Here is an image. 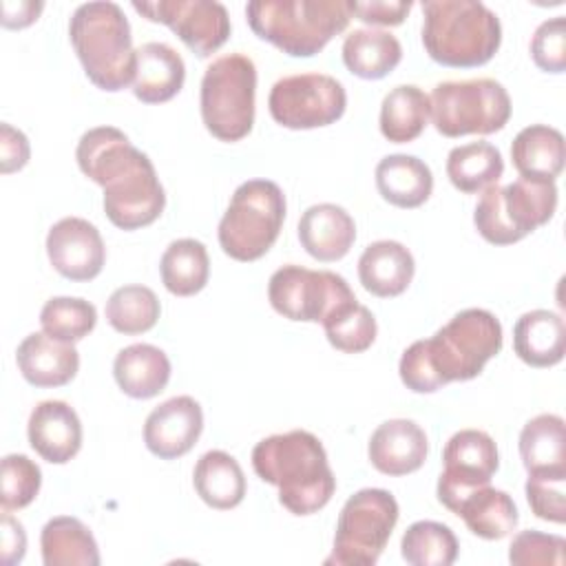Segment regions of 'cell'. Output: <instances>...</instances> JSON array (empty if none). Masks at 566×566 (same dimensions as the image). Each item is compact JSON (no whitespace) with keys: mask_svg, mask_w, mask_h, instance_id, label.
<instances>
[{"mask_svg":"<svg viewBox=\"0 0 566 566\" xmlns=\"http://www.w3.org/2000/svg\"><path fill=\"white\" fill-rule=\"evenodd\" d=\"M113 376L126 396L146 400L166 389L170 380V360L164 349L150 343H133L117 352Z\"/></svg>","mask_w":566,"mask_h":566,"instance_id":"cell-25","label":"cell"},{"mask_svg":"<svg viewBox=\"0 0 566 566\" xmlns=\"http://www.w3.org/2000/svg\"><path fill=\"white\" fill-rule=\"evenodd\" d=\"M502 24L480 0H422L427 55L451 69L486 64L500 49Z\"/></svg>","mask_w":566,"mask_h":566,"instance_id":"cell-2","label":"cell"},{"mask_svg":"<svg viewBox=\"0 0 566 566\" xmlns=\"http://www.w3.org/2000/svg\"><path fill=\"white\" fill-rule=\"evenodd\" d=\"M69 40L86 77L102 91L117 93L133 84L137 49L130 24L117 2L80 4L69 20Z\"/></svg>","mask_w":566,"mask_h":566,"instance_id":"cell-3","label":"cell"},{"mask_svg":"<svg viewBox=\"0 0 566 566\" xmlns=\"http://www.w3.org/2000/svg\"><path fill=\"white\" fill-rule=\"evenodd\" d=\"M458 537L433 520H420L407 526L400 539L402 559L411 566H451L458 559Z\"/></svg>","mask_w":566,"mask_h":566,"instance_id":"cell-37","label":"cell"},{"mask_svg":"<svg viewBox=\"0 0 566 566\" xmlns=\"http://www.w3.org/2000/svg\"><path fill=\"white\" fill-rule=\"evenodd\" d=\"M252 469L263 482L279 489V502L292 515L321 511L336 491L325 447L305 429L274 433L256 442Z\"/></svg>","mask_w":566,"mask_h":566,"instance_id":"cell-1","label":"cell"},{"mask_svg":"<svg viewBox=\"0 0 566 566\" xmlns=\"http://www.w3.org/2000/svg\"><path fill=\"white\" fill-rule=\"evenodd\" d=\"M137 150L119 128L95 126L80 137L75 159L91 181L104 186Z\"/></svg>","mask_w":566,"mask_h":566,"instance_id":"cell-33","label":"cell"},{"mask_svg":"<svg viewBox=\"0 0 566 566\" xmlns=\"http://www.w3.org/2000/svg\"><path fill=\"white\" fill-rule=\"evenodd\" d=\"M22 378L33 387H62L80 369V354L73 343L57 340L44 332H33L15 349Z\"/></svg>","mask_w":566,"mask_h":566,"instance_id":"cell-20","label":"cell"},{"mask_svg":"<svg viewBox=\"0 0 566 566\" xmlns=\"http://www.w3.org/2000/svg\"><path fill=\"white\" fill-rule=\"evenodd\" d=\"M95 323V305L80 296H53L44 303L40 312L42 332L64 343L82 340L93 332Z\"/></svg>","mask_w":566,"mask_h":566,"instance_id":"cell-40","label":"cell"},{"mask_svg":"<svg viewBox=\"0 0 566 566\" xmlns=\"http://www.w3.org/2000/svg\"><path fill=\"white\" fill-rule=\"evenodd\" d=\"M356 239L352 214L336 203H314L298 219V241L316 261L343 259Z\"/></svg>","mask_w":566,"mask_h":566,"instance_id":"cell-21","label":"cell"},{"mask_svg":"<svg viewBox=\"0 0 566 566\" xmlns=\"http://www.w3.org/2000/svg\"><path fill=\"white\" fill-rule=\"evenodd\" d=\"M159 274L164 287L175 296H192L201 292L210 276L206 245L197 239L172 241L161 254Z\"/></svg>","mask_w":566,"mask_h":566,"instance_id":"cell-36","label":"cell"},{"mask_svg":"<svg viewBox=\"0 0 566 566\" xmlns=\"http://www.w3.org/2000/svg\"><path fill=\"white\" fill-rule=\"evenodd\" d=\"M520 455L528 475L566 478V436L564 418L539 413L520 431Z\"/></svg>","mask_w":566,"mask_h":566,"instance_id":"cell-28","label":"cell"},{"mask_svg":"<svg viewBox=\"0 0 566 566\" xmlns=\"http://www.w3.org/2000/svg\"><path fill=\"white\" fill-rule=\"evenodd\" d=\"M431 115L429 95L416 84L394 86L380 104V133L394 144H407L420 137Z\"/></svg>","mask_w":566,"mask_h":566,"instance_id":"cell-34","label":"cell"},{"mask_svg":"<svg viewBox=\"0 0 566 566\" xmlns=\"http://www.w3.org/2000/svg\"><path fill=\"white\" fill-rule=\"evenodd\" d=\"M0 559L4 566L20 564L24 553H27V533L24 526L9 513L2 511V522H0Z\"/></svg>","mask_w":566,"mask_h":566,"instance_id":"cell-47","label":"cell"},{"mask_svg":"<svg viewBox=\"0 0 566 566\" xmlns=\"http://www.w3.org/2000/svg\"><path fill=\"white\" fill-rule=\"evenodd\" d=\"M566 478L555 475H528L526 502L535 517L564 524L566 522Z\"/></svg>","mask_w":566,"mask_h":566,"instance_id":"cell-44","label":"cell"},{"mask_svg":"<svg viewBox=\"0 0 566 566\" xmlns=\"http://www.w3.org/2000/svg\"><path fill=\"white\" fill-rule=\"evenodd\" d=\"M400 509L385 489H360L340 509L334 548L325 566H374L382 555Z\"/></svg>","mask_w":566,"mask_h":566,"instance_id":"cell-10","label":"cell"},{"mask_svg":"<svg viewBox=\"0 0 566 566\" xmlns=\"http://www.w3.org/2000/svg\"><path fill=\"white\" fill-rule=\"evenodd\" d=\"M104 212L119 230H137L159 219L166 192L153 161L137 150L104 186Z\"/></svg>","mask_w":566,"mask_h":566,"instance_id":"cell-13","label":"cell"},{"mask_svg":"<svg viewBox=\"0 0 566 566\" xmlns=\"http://www.w3.org/2000/svg\"><path fill=\"white\" fill-rule=\"evenodd\" d=\"M349 9H352V15H356L367 24L394 27L407 18V13L411 11V2L409 0H367V2L349 0Z\"/></svg>","mask_w":566,"mask_h":566,"instance_id":"cell-45","label":"cell"},{"mask_svg":"<svg viewBox=\"0 0 566 566\" xmlns=\"http://www.w3.org/2000/svg\"><path fill=\"white\" fill-rule=\"evenodd\" d=\"M31 449L51 464H66L82 447V422L64 400H42L27 424Z\"/></svg>","mask_w":566,"mask_h":566,"instance_id":"cell-18","label":"cell"},{"mask_svg":"<svg viewBox=\"0 0 566 566\" xmlns=\"http://www.w3.org/2000/svg\"><path fill=\"white\" fill-rule=\"evenodd\" d=\"M325 336L332 347L345 354H360L371 347L378 334V325L369 307L358 303L356 298L334 310L323 321Z\"/></svg>","mask_w":566,"mask_h":566,"instance_id":"cell-39","label":"cell"},{"mask_svg":"<svg viewBox=\"0 0 566 566\" xmlns=\"http://www.w3.org/2000/svg\"><path fill=\"white\" fill-rule=\"evenodd\" d=\"M268 298L274 312L290 321L323 323L334 310L356 296L340 274L290 263L270 276Z\"/></svg>","mask_w":566,"mask_h":566,"instance_id":"cell-12","label":"cell"},{"mask_svg":"<svg viewBox=\"0 0 566 566\" xmlns=\"http://www.w3.org/2000/svg\"><path fill=\"white\" fill-rule=\"evenodd\" d=\"M566 539L562 535L542 533L535 528L520 531L509 546L513 566H562Z\"/></svg>","mask_w":566,"mask_h":566,"instance_id":"cell-42","label":"cell"},{"mask_svg":"<svg viewBox=\"0 0 566 566\" xmlns=\"http://www.w3.org/2000/svg\"><path fill=\"white\" fill-rule=\"evenodd\" d=\"M186 82L184 57L166 42H144L137 49L133 95L144 104L172 99Z\"/></svg>","mask_w":566,"mask_h":566,"instance_id":"cell-22","label":"cell"},{"mask_svg":"<svg viewBox=\"0 0 566 566\" xmlns=\"http://www.w3.org/2000/svg\"><path fill=\"white\" fill-rule=\"evenodd\" d=\"M250 29L292 57L316 55L352 20L349 0H252Z\"/></svg>","mask_w":566,"mask_h":566,"instance_id":"cell-4","label":"cell"},{"mask_svg":"<svg viewBox=\"0 0 566 566\" xmlns=\"http://www.w3.org/2000/svg\"><path fill=\"white\" fill-rule=\"evenodd\" d=\"M285 221V195L270 179H248L230 197L219 221V245L234 261L261 259L279 239Z\"/></svg>","mask_w":566,"mask_h":566,"instance_id":"cell-6","label":"cell"},{"mask_svg":"<svg viewBox=\"0 0 566 566\" xmlns=\"http://www.w3.org/2000/svg\"><path fill=\"white\" fill-rule=\"evenodd\" d=\"M201 431V405L192 396H175L148 413L144 422V442L153 455L175 460L197 444Z\"/></svg>","mask_w":566,"mask_h":566,"instance_id":"cell-17","label":"cell"},{"mask_svg":"<svg viewBox=\"0 0 566 566\" xmlns=\"http://www.w3.org/2000/svg\"><path fill=\"white\" fill-rule=\"evenodd\" d=\"M42 471L24 453H9L0 467V504L2 511H20L40 493Z\"/></svg>","mask_w":566,"mask_h":566,"instance_id":"cell-41","label":"cell"},{"mask_svg":"<svg viewBox=\"0 0 566 566\" xmlns=\"http://www.w3.org/2000/svg\"><path fill=\"white\" fill-rule=\"evenodd\" d=\"M133 9L150 22L170 27L199 57H208L230 38L228 9L217 0H135Z\"/></svg>","mask_w":566,"mask_h":566,"instance_id":"cell-15","label":"cell"},{"mask_svg":"<svg viewBox=\"0 0 566 566\" xmlns=\"http://www.w3.org/2000/svg\"><path fill=\"white\" fill-rule=\"evenodd\" d=\"M500 467L493 438L480 429L455 431L442 451V473L438 478V500L451 513L475 489L486 486Z\"/></svg>","mask_w":566,"mask_h":566,"instance_id":"cell-14","label":"cell"},{"mask_svg":"<svg viewBox=\"0 0 566 566\" xmlns=\"http://www.w3.org/2000/svg\"><path fill=\"white\" fill-rule=\"evenodd\" d=\"M42 2L18 0V2H2V24L7 29H22L38 20L42 11Z\"/></svg>","mask_w":566,"mask_h":566,"instance_id":"cell-48","label":"cell"},{"mask_svg":"<svg viewBox=\"0 0 566 566\" xmlns=\"http://www.w3.org/2000/svg\"><path fill=\"white\" fill-rule=\"evenodd\" d=\"M44 566H97L99 548L84 522L71 515L51 517L40 533Z\"/></svg>","mask_w":566,"mask_h":566,"instance_id":"cell-30","label":"cell"},{"mask_svg":"<svg viewBox=\"0 0 566 566\" xmlns=\"http://www.w3.org/2000/svg\"><path fill=\"white\" fill-rule=\"evenodd\" d=\"M256 66L243 53H226L201 77L199 108L208 133L221 142L243 139L254 124Z\"/></svg>","mask_w":566,"mask_h":566,"instance_id":"cell-7","label":"cell"},{"mask_svg":"<svg viewBox=\"0 0 566 566\" xmlns=\"http://www.w3.org/2000/svg\"><path fill=\"white\" fill-rule=\"evenodd\" d=\"M197 495L217 511L234 509L245 497V475L241 464L226 451H206L192 471Z\"/></svg>","mask_w":566,"mask_h":566,"instance_id":"cell-29","label":"cell"},{"mask_svg":"<svg viewBox=\"0 0 566 566\" xmlns=\"http://www.w3.org/2000/svg\"><path fill=\"white\" fill-rule=\"evenodd\" d=\"M557 210L555 181L520 177L509 186H489L473 212L480 237L493 245H511L548 223Z\"/></svg>","mask_w":566,"mask_h":566,"instance_id":"cell-8","label":"cell"},{"mask_svg":"<svg viewBox=\"0 0 566 566\" xmlns=\"http://www.w3.org/2000/svg\"><path fill=\"white\" fill-rule=\"evenodd\" d=\"M513 349L531 367H553L566 352V325L557 312L531 310L513 327Z\"/></svg>","mask_w":566,"mask_h":566,"instance_id":"cell-26","label":"cell"},{"mask_svg":"<svg viewBox=\"0 0 566 566\" xmlns=\"http://www.w3.org/2000/svg\"><path fill=\"white\" fill-rule=\"evenodd\" d=\"M416 272L413 254L391 239L369 243L358 259V279L363 287L380 298L402 294Z\"/></svg>","mask_w":566,"mask_h":566,"instance_id":"cell-23","label":"cell"},{"mask_svg":"<svg viewBox=\"0 0 566 566\" xmlns=\"http://www.w3.org/2000/svg\"><path fill=\"white\" fill-rule=\"evenodd\" d=\"M455 515L462 517L467 528L482 539H502L511 535L520 520L513 497L489 484L471 491L458 504Z\"/></svg>","mask_w":566,"mask_h":566,"instance_id":"cell-32","label":"cell"},{"mask_svg":"<svg viewBox=\"0 0 566 566\" xmlns=\"http://www.w3.org/2000/svg\"><path fill=\"white\" fill-rule=\"evenodd\" d=\"M376 188L396 208H418L433 190L431 168L416 155H387L376 166Z\"/></svg>","mask_w":566,"mask_h":566,"instance_id":"cell-27","label":"cell"},{"mask_svg":"<svg viewBox=\"0 0 566 566\" xmlns=\"http://www.w3.org/2000/svg\"><path fill=\"white\" fill-rule=\"evenodd\" d=\"M429 104V117L444 137L491 135L502 130L511 117V97L493 77L440 82L433 86Z\"/></svg>","mask_w":566,"mask_h":566,"instance_id":"cell-9","label":"cell"},{"mask_svg":"<svg viewBox=\"0 0 566 566\" xmlns=\"http://www.w3.org/2000/svg\"><path fill=\"white\" fill-rule=\"evenodd\" d=\"M159 314V298L146 285H122L106 301L108 325L126 336L148 332L155 327Z\"/></svg>","mask_w":566,"mask_h":566,"instance_id":"cell-38","label":"cell"},{"mask_svg":"<svg viewBox=\"0 0 566 566\" xmlns=\"http://www.w3.org/2000/svg\"><path fill=\"white\" fill-rule=\"evenodd\" d=\"M46 254L57 274L69 281L95 279L106 261L99 230L82 217L55 221L46 234Z\"/></svg>","mask_w":566,"mask_h":566,"instance_id":"cell-16","label":"cell"},{"mask_svg":"<svg viewBox=\"0 0 566 566\" xmlns=\"http://www.w3.org/2000/svg\"><path fill=\"white\" fill-rule=\"evenodd\" d=\"M436 385L471 380L502 349V325L489 310L469 307L458 312L431 338L416 340Z\"/></svg>","mask_w":566,"mask_h":566,"instance_id":"cell-5","label":"cell"},{"mask_svg":"<svg viewBox=\"0 0 566 566\" xmlns=\"http://www.w3.org/2000/svg\"><path fill=\"white\" fill-rule=\"evenodd\" d=\"M504 172L502 153L489 142H469L455 146L447 155L449 181L467 195L495 186Z\"/></svg>","mask_w":566,"mask_h":566,"instance_id":"cell-35","label":"cell"},{"mask_svg":"<svg viewBox=\"0 0 566 566\" xmlns=\"http://www.w3.org/2000/svg\"><path fill=\"white\" fill-rule=\"evenodd\" d=\"M511 159L520 177L533 181H555L564 170V135L546 124L522 128L511 144Z\"/></svg>","mask_w":566,"mask_h":566,"instance_id":"cell-24","label":"cell"},{"mask_svg":"<svg viewBox=\"0 0 566 566\" xmlns=\"http://www.w3.org/2000/svg\"><path fill=\"white\" fill-rule=\"evenodd\" d=\"M31 155L29 139L22 130L13 128L11 124H0V168L4 175L15 172L27 166Z\"/></svg>","mask_w":566,"mask_h":566,"instance_id":"cell-46","label":"cell"},{"mask_svg":"<svg viewBox=\"0 0 566 566\" xmlns=\"http://www.w3.org/2000/svg\"><path fill=\"white\" fill-rule=\"evenodd\" d=\"M402 60L398 38L382 29H354L343 42V62L349 73L363 80L389 75Z\"/></svg>","mask_w":566,"mask_h":566,"instance_id":"cell-31","label":"cell"},{"mask_svg":"<svg viewBox=\"0 0 566 566\" xmlns=\"http://www.w3.org/2000/svg\"><path fill=\"white\" fill-rule=\"evenodd\" d=\"M531 57L546 73L566 71V18L555 15L544 20L531 40Z\"/></svg>","mask_w":566,"mask_h":566,"instance_id":"cell-43","label":"cell"},{"mask_svg":"<svg viewBox=\"0 0 566 566\" xmlns=\"http://www.w3.org/2000/svg\"><path fill=\"white\" fill-rule=\"evenodd\" d=\"M429 453L424 429L407 418H391L376 427L369 438L367 455L374 469L385 475H407L418 471Z\"/></svg>","mask_w":566,"mask_h":566,"instance_id":"cell-19","label":"cell"},{"mask_svg":"<svg viewBox=\"0 0 566 566\" xmlns=\"http://www.w3.org/2000/svg\"><path fill=\"white\" fill-rule=\"evenodd\" d=\"M345 106V86L327 73L285 75L268 95L272 119L292 130L329 126L343 117Z\"/></svg>","mask_w":566,"mask_h":566,"instance_id":"cell-11","label":"cell"}]
</instances>
